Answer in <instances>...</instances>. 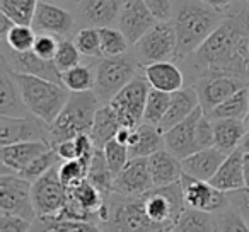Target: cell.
Masks as SVG:
<instances>
[{
  "label": "cell",
  "instance_id": "1",
  "mask_svg": "<svg viewBox=\"0 0 249 232\" xmlns=\"http://www.w3.org/2000/svg\"><path fill=\"white\" fill-rule=\"evenodd\" d=\"M249 9L246 5L232 9L218 28L200 45V48L184 58L191 82L207 73H231L249 80Z\"/></svg>",
  "mask_w": 249,
  "mask_h": 232
},
{
  "label": "cell",
  "instance_id": "2",
  "mask_svg": "<svg viewBox=\"0 0 249 232\" xmlns=\"http://www.w3.org/2000/svg\"><path fill=\"white\" fill-rule=\"evenodd\" d=\"M227 14L205 5L200 0H173V24L178 35V60L193 55L218 28Z\"/></svg>",
  "mask_w": 249,
  "mask_h": 232
},
{
  "label": "cell",
  "instance_id": "3",
  "mask_svg": "<svg viewBox=\"0 0 249 232\" xmlns=\"http://www.w3.org/2000/svg\"><path fill=\"white\" fill-rule=\"evenodd\" d=\"M11 72L21 89L22 99H24L29 113L52 125L69 101L70 90L63 84L53 82V80L43 79V77L14 72L12 69Z\"/></svg>",
  "mask_w": 249,
  "mask_h": 232
},
{
  "label": "cell",
  "instance_id": "4",
  "mask_svg": "<svg viewBox=\"0 0 249 232\" xmlns=\"http://www.w3.org/2000/svg\"><path fill=\"white\" fill-rule=\"evenodd\" d=\"M101 106L94 90L86 92H70L69 101L63 109L50 125L52 132V147L62 140L75 139L82 133H90L96 118L97 107Z\"/></svg>",
  "mask_w": 249,
  "mask_h": 232
},
{
  "label": "cell",
  "instance_id": "5",
  "mask_svg": "<svg viewBox=\"0 0 249 232\" xmlns=\"http://www.w3.org/2000/svg\"><path fill=\"white\" fill-rule=\"evenodd\" d=\"M139 62L133 55L124 53L121 56H103L94 63L96 70V92L101 104H107L133 77L137 75Z\"/></svg>",
  "mask_w": 249,
  "mask_h": 232
},
{
  "label": "cell",
  "instance_id": "6",
  "mask_svg": "<svg viewBox=\"0 0 249 232\" xmlns=\"http://www.w3.org/2000/svg\"><path fill=\"white\" fill-rule=\"evenodd\" d=\"M143 208L157 229H174L186 208L181 181L166 186H156L142 195Z\"/></svg>",
  "mask_w": 249,
  "mask_h": 232
},
{
  "label": "cell",
  "instance_id": "7",
  "mask_svg": "<svg viewBox=\"0 0 249 232\" xmlns=\"http://www.w3.org/2000/svg\"><path fill=\"white\" fill-rule=\"evenodd\" d=\"M133 56L140 67L164 60H178V35L173 21H157L133 45Z\"/></svg>",
  "mask_w": 249,
  "mask_h": 232
},
{
  "label": "cell",
  "instance_id": "8",
  "mask_svg": "<svg viewBox=\"0 0 249 232\" xmlns=\"http://www.w3.org/2000/svg\"><path fill=\"white\" fill-rule=\"evenodd\" d=\"M150 84L147 82L145 75L137 73L113 99L109 104L114 107L121 126L137 128L143 122V111H145L147 97L150 92Z\"/></svg>",
  "mask_w": 249,
  "mask_h": 232
},
{
  "label": "cell",
  "instance_id": "9",
  "mask_svg": "<svg viewBox=\"0 0 249 232\" xmlns=\"http://www.w3.org/2000/svg\"><path fill=\"white\" fill-rule=\"evenodd\" d=\"M0 214L19 215L35 220L36 210L33 205V183L21 174H0Z\"/></svg>",
  "mask_w": 249,
  "mask_h": 232
},
{
  "label": "cell",
  "instance_id": "10",
  "mask_svg": "<svg viewBox=\"0 0 249 232\" xmlns=\"http://www.w3.org/2000/svg\"><path fill=\"white\" fill-rule=\"evenodd\" d=\"M58 166L50 169L33 183V205L36 217L56 215L69 201V190L60 179Z\"/></svg>",
  "mask_w": 249,
  "mask_h": 232
},
{
  "label": "cell",
  "instance_id": "11",
  "mask_svg": "<svg viewBox=\"0 0 249 232\" xmlns=\"http://www.w3.org/2000/svg\"><path fill=\"white\" fill-rule=\"evenodd\" d=\"M43 142L52 143L50 125L35 114L28 116H4L0 114V143L11 145L19 142Z\"/></svg>",
  "mask_w": 249,
  "mask_h": 232
},
{
  "label": "cell",
  "instance_id": "12",
  "mask_svg": "<svg viewBox=\"0 0 249 232\" xmlns=\"http://www.w3.org/2000/svg\"><path fill=\"white\" fill-rule=\"evenodd\" d=\"M248 86L249 80L237 75H231V73H207L193 84V87L198 90L205 113H210L215 106H218L225 99L234 96L237 90Z\"/></svg>",
  "mask_w": 249,
  "mask_h": 232
},
{
  "label": "cell",
  "instance_id": "13",
  "mask_svg": "<svg viewBox=\"0 0 249 232\" xmlns=\"http://www.w3.org/2000/svg\"><path fill=\"white\" fill-rule=\"evenodd\" d=\"M181 188H183L186 207L190 208L218 214L231 205L229 193H224L218 188H215L210 181L196 179L186 173H183L181 176Z\"/></svg>",
  "mask_w": 249,
  "mask_h": 232
},
{
  "label": "cell",
  "instance_id": "14",
  "mask_svg": "<svg viewBox=\"0 0 249 232\" xmlns=\"http://www.w3.org/2000/svg\"><path fill=\"white\" fill-rule=\"evenodd\" d=\"M75 22L77 19L70 9L46 2V0H39L31 26L36 33H48L58 38H65L72 33Z\"/></svg>",
  "mask_w": 249,
  "mask_h": 232
},
{
  "label": "cell",
  "instance_id": "15",
  "mask_svg": "<svg viewBox=\"0 0 249 232\" xmlns=\"http://www.w3.org/2000/svg\"><path fill=\"white\" fill-rule=\"evenodd\" d=\"M154 188L147 157L130 159L120 174L114 178L113 193L120 196H142Z\"/></svg>",
  "mask_w": 249,
  "mask_h": 232
},
{
  "label": "cell",
  "instance_id": "16",
  "mask_svg": "<svg viewBox=\"0 0 249 232\" xmlns=\"http://www.w3.org/2000/svg\"><path fill=\"white\" fill-rule=\"evenodd\" d=\"M157 22L150 9L143 0H123L120 18H118V28L121 29L130 45H135L150 28Z\"/></svg>",
  "mask_w": 249,
  "mask_h": 232
},
{
  "label": "cell",
  "instance_id": "17",
  "mask_svg": "<svg viewBox=\"0 0 249 232\" xmlns=\"http://www.w3.org/2000/svg\"><path fill=\"white\" fill-rule=\"evenodd\" d=\"M203 107H196L193 113L179 122L178 125L171 126L169 130L164 132V147L169 150L171 154L183 161L184 157L191 156L196 152V125L200 122L201 114H203Z\"/></svg>",
  "mask_w": 249,
  "mask_h": 232
},
{
  "label": "cell",
  "instance_id": "18",
  "mask_svg": "<svg viewBox=\"0 0 249 232\" xmlns=\"http://www.w3.org/2000/svg\"><path fill=\"white\" fill-rule=\"evenodd\" d=\"M2 56L7 60L9 67H11L14 72L29 73V75L43 77V79L62 84V72H60L58 67L55 65V60L41 58V56L36 55L33 50L24 52V53H18L4 46Z\"/></svg>",
  "mask_w": 249,
  "mask_h": 232
},
{
  "label": "cell",
  "instance_id": "19",
  "mask_svg": "<svg viewBox=\"0 0 249 232\" xmlns=\"http://www.w3.org/2000/svg\"><path fill=\"white\" fill-rule=\"evenodd\" d=\"M123 0H80L75 9L82 28H106L118 22Z\"/></svg>",
  "mask_w": 249,
  "mask_h": 232
},
{
  "label": "cell",
  "instance_id": "20",
  "mask_svg": "<svg viewBox=\"0 0 249 232\" xmlns=\"http://www.w3.org/2000/svg\"><path fill=\"white\" fill-rule=\"evenodd\" d=\"M52 149V143L35 140V142H19L11 145H2L0 150V162H2V174H19L29 162Z\"/></svg>",
  "mask_w": 249,
  "mask_h": 232
},
{
  "label": "cell",
  "instance_id": "21",
  "mask_svg": "<svg viewBox=\"0 0 249 232\" xmlns=\"http://www.w3.org/2000/svg\"><path fill=\"white\" fill-rule=\"evenodd\" d=\"M0 114L4 116H28L29 109L22 99L21 89L11 72L7 60H0Z\"/></svg>",
  "mask_w": 249,
  "mask_h": 232
},
{
  "label": "cell",
  "instance_id": "22",
  "mask_svg": "<svg viewBox=\"0 0 249 232\" xmlns=\"http://www.w3.org/2000/svg\"><path fill=\"white\" fill-rule=\"evenodd\" d=\"M142 72L152 89L164 90L169 94L183 89L184 80H186L183 69L173 60L149 63V65L142 67Z\"/></svg>",
  "mask_w": 249,
  "mask_h": 232
},
{
  "label": "cell",
  "instance_id": "23",
  "mask_svg": "<svg viewBox=\"0 0 249 232\" xmlns=\"http://www.w3.org/2000/svg\"><path fill=\"white\" fill-rule=\"evenodd\" d=\"M227 156L229 154L218 150L217 147H208V149L196 150V152H193L191 156L184 157L181 161L183 173L190 174V176L196 178V179L210 181Z\"/></svg>",
  "mask_w": 249,
  "mask_h": 232
},
{
  "label": "cell",
  "instance_id": "24",
  "mask_svg": "<svg viewBox=\"0 0 249 232\" xmlns=\"http://www.w3.org/2000/svg\"><path fill=\"white\" fill-rule=\"evenodd\" d=\"M200 106H201L200 96H198V90L195 89L193 86L183 87V89L173 92L171 94L169 109H167L166 116H164V120L159 125L160 132L164 133L166 130H169L171 126L183 122L184 118H188V116Z\"/></svg>",
  "mask_w": 249,
  "mask_h": 232
},
{
  "label": "cell",
  "instance_id": "25",
  "mask_svg": "<svg viewBox=\"0 0 249 232\" xmlns=\"http://www.w3.org/2000/svg\"><path fill=\"white\" fill-rule=\"evenodd\" d=\"M149 161V171L152 176L154 188L166 186L181 181L183 176V164L181 159H178L174 154H171L167 149H160L147 157Z\"/></svg>",
  "mask_w": 249,
  "mask_h": 232
},
{
  "label": "cell",
  "instance_id": "26",
  "mask_svg": "<svg viewBox=\"0 0 249 232\" xmlns=\"http://www.w3.org/2000/svg\"><path fill=\"white\" fill-rule=\"evenodd\" d=\"M210 183L215 188H218L224 193H232V191H239L246 188L244 179V166H242V150H234L231 152L215 176L210 179Z\"/></svg>",
  "mask_w": 249,
  "mask_h": 232
},
{
  "label": "cell",
  "instance_id": "27",
  "mask_svg": "<svg viewBox=\"0 0 249 232\" xmlns=\"http://www.w3.org/2000/svg\"><path fill=\"white\" fill-rule=\"evenodd\" d=\"M160 149H166V147H164V133L160 132L159 126L149 125V123H140L133 130L128 142L130 159L149 157Z\"/></svg>",
  "mask_w": 249,
  "mask_h": 232
},
{
  "label": "cell",
  "instance_id": "28",
  "mask_svg": "<svg viewBox=\"0 0 249 232\" xmlns=\"http://www.w3.org/2000/svg\"><path fill=\"white\" fill-rule=\"evenodd\" d=\"M31 232H103L99 224L77 218H67L62 215H45L33 220Z\"/></svg>",
  "mask_w": 249,
  "mask_h": 232
},
{
  "label": "cell",
  "instance_id": "29",
  "mask_svg": "<svg viewBox=\"0 0 249 232\" xmlns=\"http://www.w3.org/2000/svg\"><path fill=\"white\" fill-rule=\"evenodd\" d=\"M213 147L225 154H231L239 149L248 132L242 120H213Z\"/></svg>",
  "mask_w": 249,
  "mask_h": 232
},
{
  "label": "cell",
  "instance_id": "30",
  "mask_svg": "<svg viewBox=\"0 0 249 232\" xmlns=\"http://www.w3.org/2000/svg\"><path fill=\"white\" fill-rule=\"evenodd\" d=\"M120 126H121L120 120H118V114L114 111V107L109 103L101 104L97 107L92 130H90V137H92L97 149H103L109 140H113L116 137Z\"/></svg>",
  "mask_w": 249,
  "mask_h": 232
},
{
  "label": "cell",
  "instance_id": "31",
  "mask_svg": "<svg viewBox=\"0 0 249 232\" xmlns=\"http://www.w3.org/2000/svg\"><path fill=\"white\" fill-rule=\"evenodd\" d=\"M174 232H220L218 215L186 207L174 225Z\"/></svg>",
  "mask_w": 249,
  "mask_h": 232
},
{
  "label": "cell",
  "instance_id": "32",
  "mask_svg": "<svg viewBox=\"0 0 249 232\" xmlns=\"http://www.w3.org/2000/svg\"><path fill=\"white\" fill-rule=\"evenodd\" d=\"M249 111V86L237 90L234 96L225 99L207 113L212 120H244Z\"/></svg>",
  "mask_w": 249,
  "mask_h": 232
},
{
  "label": "cell",
  "instance_id": "33",
  "mask_svg": "<svg viewBox=\"0 0 249 232\" xmlns=\"http://www.w3.org/2000/svg\"><path fill=\"white\" fill-rule=\"evenodd\" d=\"M114 178L116 176H114L113 171H111L109 166H107L103 149H96V152H94V156H92V161H90L87 179H89L94 186L99 188L106 196H109V195L113 193Z\"/></svg>",
  "mask_w": 249,
  "mask_h": 232
},
{
  "label": "cell",
  "instance_id": "34",
  "mask_svg": "<svg viewBox=\"0 0 249 232\" xmlns=\"http://www.w3.org/2000/svg\"><path fill=\"white\" fill-rule=\"evenodd\" d=\"M62 84L70 92L94 90V86H96V70H94V65L79 63L73 69L62 72Z\"/></svg>",
  "mask_w": 249,
  "mask_h": 232
},
{
  "label": "cell",
  "instance_id": "35",
  "mask_svg": "<svg viewBox=\"0 0 249 232\" xmlns=\"http://www.w3.org/2000/svg\"><path fill=\"white\" fill-rule=\"evenodd\" d=\"M97 29H99L101 53H103V56H121L124 53H128V48L132 45L128 43L126 36L121 33L120 28L106 26V28Z\"/></svg>",
  "mask_w": 249,
  "mask_h": 232
},
{
  "label": "cell",
  "instance_id": "36",
  "mask_svg": "<svg viewBox=\"0 0 249 232\" xmlns=\"http://www.w3.org/2000/svg\"><path fill=\"white\" fill-rule=\"evenodd\" d=\"M171 104V94L164 92V90L150 89L149 97H147L145 111H143V122L149 123V125L159 126L160 122L166 116L167 109H169Z\"/></svg>",
  "mask_w": 249,
  "mask_h": 232
},
{
  "label": "cell",
  "instance_id": "37",
  "mask_svg": "<svg viewBox=\"0 0 249 232\" xmlns=\"http://www.w3.org/2000/svg\"><path fill=\"white\" fill-rule=\"evenodd\" d=\"M39 0H0V12L12 19L16 24L31 26Z\"/></svg>",
  "mask_w": 249,
  "mask_h": 232
},
{
  "label": "cell",
  "instance_id": "38",
  "mask_svg": "<svg viewBox=\"0 0 249 232\" xmlns=\"http://www.w3.org/2000/svg\"><path fill=\"white\" fill-rule=\"evenodd\" d=\"M36 36L38 33L35 31V28L29 24H16L7 35L4 36V46L12 52L24 53L33 50L36 41Z\"/></svg>",
  "mask_w": 249,
  "mask_h": 232
},
{
  "label": "cell",
  "instance_id": "39",
  "mask_svg": "<svg viewBox=\"0 0 249 232\" xmlns=\"http://www.w3.org/2000/svg\"><path fill=\"white\" fill-rule=\"evenodd\" d=\"M60 162H62V159H60L58 152L55 150V147H52V149H48L46 152H43L41 156L36 157L33 162H29L19 174H21L22 178H26L28 181H31V183H35L36 179H39L43 174H46L50 169L58 166Z\"/></svg>",
  "mask_w": 249,
  "mask_h": 232
},
{
  "label": "cell",
  "instance_id": "40",
  "mask_svg": "<svg viewBox=\"0 0 249 232\" xmlns=\"http://www.w3.org/2000/svg\"><path fill=\"white\" fill-rule=\"evenodd\" d=\"M73 43L82 53V56L87 58H103L101 53V38H99V29L97 28H80L77 35L73 36Z\"/></svg>",
  "mask_w": 249,
  "mask_h": 232
},
{
  "label": "cell",
  "instance_id": "41",
  "mask_svg": "<svg viewBox=\"0 0 249 232\" xmlns=\"http://www.w3.org/2000/svg\"><path fill=\"white\" fill-rule=\"evenodd\" d=\"M89 167L90 162L82 159H72V161H62L58 166V174L62 183L65 184L67 188L73 186L79 181L86 179L87 174H89Z\"/></svg>",
  "mask_w": 249,
  "mask_h": 232
},
{
  "label": "cell",
  "instance_id": "42",
  "mask_svg": "<svg viewBox=\"0 0 249 232\" xmlns=\"http://www.w3.org/2000/svg\"><path fill=\"white\" fill-rule=\"evenodd\" d=\"M53 60H55V65L58 67L60 72H67V70L79 65L80 60H82V53L79 52V48L75 46L73 39L62 38L60 39L58 50H56V55Z\"/></svg>",
  "mask_w": 249,
  "mask_h": 232
},
{
  "label": "cell",
  "instance_id": "43",
  "mask_svg": "<svg viewBox=\"0 0 249 232\" xmlns=\"http://www.w3.org/2000/svg\"><path fill=\"white\" fill-rule=\"evenodd\" d=\"M103 152H104V157H106L107 166H109V169L113 171L114 176H118L130 161L128 147L120 143L116 139L109 140V142L103 147Z\"/></svg>",
  "mask_w": 249,
  "mask_h": 232
},
{
  "label": "cell",
  "instance_id": "44",
  "mask_svg": "<svg viewBox=\"0 0 249 232\" xmlns=\"http://www.w3.org/2000/svg\"><path fill=\"white\" fill-rule=\"evenodd\" d=\"M218 227L220 232H249V222L244 218L235 205H229L218 212Z\"/></svg>",
  "mask_w": 249,
  "mask_h": 232
},
{
  "label": "cell",
  "instance_id": "45",
  "mask_svg": "<svg viewBox=\"0 0 249 232\" xmlns=\"http://www.w3.org/2000/svg\"><path fill=\"white\" fill-rule=\"evenodd\" d=\"M60 39L58 36L55 35H48V33H38L36 36V41L35 46H33V52L36 53L38 56L46 60H53L56 55V50H58L60 45Z\"/></svg>",
  "mask_w": 249,
  "mask_h": 232
},
{
  "label": "cell",
  "instance_id": "46",
  "mask_svg": "<svg viewBox=\"0 0 249 232\" xmlns=\"http://www.w3.org/2000/svg\"><path fill=\"white\" fill-rule=\"evenodd\" d=\"M215 133H213V120L207 113L201 114L200 122L196 125V149H208L213 147Z\"/></svg>",
  "mask_w": 249,
  "mask_h": 232
},
{
  "label": "cell",
  "instance_id": "47",
  "mask_svg": "<svg viewBox=\"0 0 249 232\" xmlns=\"http://www.w3.org/2000/svg\"><path fill=\"white\" fill-rule=\"evenodd\" d=\"M33 222L19 215L0 214V232H31Z\"/></svg>",
  "mask_w": 249,
  "mask_h": 232
},
{
  "label": "cell",
  "instance_id": "48",
  "mask_svg": "<svg viewBox=\"0 0 249 232\" xmlns=\"http://www.w3.org/2000/svg\"><path fill=\"white\" fill-rule=\"evenodd\" d=\"M157 21L173 19V0H143Z\"/></svg>",
  "mask_w": 249,
  "mask_h": 232
},
{
  "label": "cell",
  "instance_id": "49",
  "mask_svg": "<svg viewBox=\"0 0 249 232\" xmlns=\"http://www.w3.org/2000/svg\"><path fill=\"white\" fill-rule=\"evenodd\" d=\"M53 147H55V150L58 152V156L62 161H72V159H77V157H79V154H77L75 140L73 139L62 140V142H58Z\"/></svg>",
  "mask_w": 249,
  "mask_h": 232
},
{
  "label": "cell",
  "instance_id": "50",
  "mask_svg": "<svg viewBox=\"0 0 249 232\" xmlns=\"http://www.w3.org/2000/svg\"><path fill=\"white\" fill-rule=\"evenodd\" d=\"M200 2H203L205 5H208V7L215 9L218 12L229 14L234 9V4H237L239 0H200Z\"/></svg>",
  "mask_w": 249,
  "mask_h": 232
},
{
  "label": "cell",
  "instance_id": "51",
  "mask_svg": "<svg viewBox=\"0 0 249 232\" xmlns=\"http://www.w3.org/2000/svg\"><path fill=\"white\" fill-rule=\"evenodd\" d=\"M229 198H231V203L235 205V207L241 210V214L244 215L246 220L249 222V201L242 200V198L237 195V191H232V193H229Z\"/></svg>",
  "mask_w": 249,
  "mask_h": 232
},
{
  "label": "cell",
  "instance_id": "52",
  "mask_svg": "<svg viewBox=\"0 0 249 232\" xmlns=\"http://www.w3.org/2000/svg\"><path fill=\"white\" fill-rule=\"evenodd\" d=\"M14 26H16V22L12 21L9 16H5V14L0 12V36H2V38H4V36L7 35Z\"/></svg>",
  "mask_w": 249,
  "mask_h": 232
},
{
  "label": "cell",
  "instance_id": "53",
  "mask_svg": "<svg viewBox=\"0 0 249 232\" xmlns=\"http://www.w3.org/2000/svg\"><path fill=\"white\" fill-rule=\"evenodd\" d=\"M133 130H135V128H128V126H120V130H118V133H116V137H114V139H116L120 143H123V145L128 147L130 137H132Z\"/></svg>",
  "mask_w": 249,
  "mask_h": 232
},
{
  "label": "cell",
  "instance_id": "54",
  "mask_svg": "<svg viewBox=\"0 0 249 232\" xmlns=\"http://www.w3.org/2000/svg\"><path fill=\"white\" fill-rule=\"evenodd\" d=\"M46 2H52V4H56V5H62V7L69 9H77V5H79L80 0H46Z\"/></svg>",
  "mask_w": 249,
  "mask_h": 232
},
{
  "label": "cell",
  "instance_id": "55",
  "mask_svg": "<svg viewBox=\"0 0 249 232\" xmlns=\"http://www.w3.org/2000/svg\"><path fill=\"white\" fill-rule=\"evenodd\" d=\"M242 166H244L246 188H249V154H244V152H242Z\"/></svg>",
  "mask_w": 249,
  "mask_h": 232
},
{
  "label": "cell",
  "instance_id": "56",
  "mask_svg": "<svg viewBox=\"0 0 249 232\" xmlns=\"http://www.w3.org/2000/svg\"><path fill=\"white\" fill-rule=\"evenodd\" d=\"M239 150H242L244 154H249V133H246V137L242 139L241 145H239Z\"/></svg>",
  "mask_w": 249,
  "mask_h": 232
},
{
  "label": "cell",
  "instance_id": "57",
  "mask_svg": "<svg viewBox=\"0 0 249 232\" xmlns=\"http://www.w3.org/2000/svg\"><path fill=\"white\" fill-rule=\"evenodd\" d=\"M237 195L242 198V200L249 201V188H244V190H239V191H237Z\"/></svg>",
  "mask_w": 249,
  "mask_h": 232
},
{
  "label": "cell",
  "instance_id": "58",
  "mask_svg": "<svg viewBox=\"0 0 249 232\" xmlns=\"http://www.w3.org/2000/svg\"><path fill=\"white\" fill-rule=\"evenodd\" d=\"M242 122H244V125H246V132L249 133V111H248V114H246V118L242 120Z\"/></svg>",
  "mask_w": 249,
  "mask_h": 232
},
{
  "label": "cell",
  "instance_id": "59",
  "mask_svg": "<svg viewBox=\"0 0 249 232\" xmlns=\"http://www.w3.org/2000/svg\"><path fill=\"white\" fill-rule=\"evenodd\" d=\"M156 232H174V229H157Z\"/></svg>",
  "mask_w": 249,
  "mask_h": 232
},
{
  "label": "cell",
  "instance_id": "60",
  "mask_svg": "<svg viewBox=\"0 0 249 232\" xmlns=\"http://www.w3.org/2000/svg\"><path fill=\"white\" fill-rule=\"evenodd\" d=\"M248 55H249V36H248Z\"/></svg>",
  "mask_w": 249,
  "mask_h": 232
},
{
  "label": "cell",
  "instance_id": "61",
  "mask_svg": "<svg viewBox=\"0 0 249 232\" xmlns=\"http://www.w3.org/2000/svg\"><path fill=\"white\" fill-rule=\"evenodd\" d=\"M242 2H246V4H248V5H249V0H242Z\"/></svg>",
  "mask_w": 249,
  "mask_h": 232
}]
</instances>
